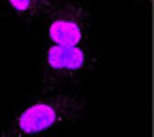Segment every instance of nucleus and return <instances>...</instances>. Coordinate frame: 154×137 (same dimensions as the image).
I'll return each mask as SVG.
<instances>
[{
  "mask_svg": "<svg viewBox=\"0 0 154 137\" xmlns=\"http://www.w3.org/2000/svg\"><path fill=\"white\" fill-rule=\"evenodd\" d=\"M86 112V99L74 92H59L55 88H42L36 97L17 111L6 124L2 135H38L55 132L80 120Z\"/></svg>",
  "mask_w": 154,
  "mask_h": 137,
  "instance_id": "nucleus-1",
  "label": "nucleus"
},
{
  "mask_svg": "<svg viewBox=\"0 0 154 137\" xmlns=\"http://www.w3.org/2000/svg\"><path fill=\"white\" fill-rule=\"evenodd\" d=\"M99 63V53H93L88 48L51 44L44 55L42 88H59L67 82H76L95 70Z\"/></svg>",
  "mask_w": 154,
  "mask_h": 137,
  "instance_id": "nucleus-2",
  "label": "nucleus"
},
{
  "mask_svg": "<svg viewBox=\"0 0 154 137\" xmlns=\"http://www.w3.org/2000/svg\"><path fill=\"white\" fill-rule=\"evenodd\" d=\"M46 36L51 44L80 46L90 33L88 10L78 2H59L48 8L44 14Z\"/></svg>",
  "mask_w": 154,
  "mask_h": 137,
  "instance_id": "nucleus-3",
  "label": "nucleus"
},
{
  "mask_svg": "<svg viewBox=\"0 0 154 137\" xmlns=\"http://www.w3.org/2000/svg\"><path fill=\"white\" fill-rule=\"evenodd\" d=\"M8 4L11 6V10L17 15H21L27 21L36 19V17H44V14L51 6L50 0H8Z\"/></svg>",
  "mask_w": 154,
  "mask_h": 137,
  "instance_id": "nucleus-4",
  "label": "nucleus"
}]
</instances>
